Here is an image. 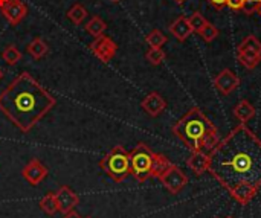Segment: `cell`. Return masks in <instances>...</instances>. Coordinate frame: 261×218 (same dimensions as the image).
I'll return each mask as SVG.
<instances>
[{"mask_svg": "<svg viewBox=\"0 0 261 218\" xmlns=\"http://www.w3.org/2000/svg\"><path fill=\"white\" fill-rule=\"evenodd\" d=\"M28 53L34 58V60H41L43 57L47 55L49 52V46L46 44V41L41 37H35L26 47Z\"/></svg>", "mask_w": 261, "mask_h": 218, "instance_id": "e0dca14e", "label": "cell"}, {"mask_svg": "<svg viewBox=\"0 0 261 218\" xmlns=\"http://www.w3.org/2000/svg\"><path fill=\"white\" fill-rule=\"evenodd\" d=\"M55 199H57V206H58V212H61L63 215L73 211L78 203H80V197L66 185L60 186L58 191L55 193Z\"/></svg>", "mask_w": 261, "mask_h": 218, "instance_id": "30bf717a", "label": "cell"}, {"mask_svg": "<svg viewBox=\"0 0 261 218\" xmlns=\"http://www.w3.org/2000/svg\"><path fill=\"white\" fill-rule=\"evenodd\" d=\"M89 49L90 52L104 64H107L109 61L113 60V57L116 55L118 52V44L107 35H99L96 37L90 44H89Z\"/></svg>", "mask_w": 261, "mask_h": 218, "instance_id": "52a82bcc", "label": "cell"}, {"mask_svg": "<svg viewBox=\"0 0 261 218\" xmlns=\"http://www.w3.org/2000/svg\"><path fill=\"white\" fill-rule=\"evenodd\" d=\"M257 12L260 14V17H261V2H260V6H258V9H257Z\"/></svg>", "mask_w": 261, "mask_h": 218, "instance_id": "1f68e13d", "label": "cell"}, {"mask_svg": "<svg viewBox=\"0 0 261 218\" xmlns=\"http://www.w3.org/2000/svg\"><path fill=\"white\" fill-rule=\"evenodd\" d=\"M2 58H3V61H5L8 66H15V64L21 60V52L17 49V46L9 44V46H6V47L3 49Z\"/></svg>", "mask_w": 261, "mask_h": 218, "instance_id": "44dd1931", "label": "cell"}, {"mask_svg": "<svg viewBox=\"0 0 261 218\" xmlns=\"http://www.w3.org/2000/svg\"><path fill=\"white\" fill-rule=\"evenodd\" d=\"M173 133L190 151H210L219 142L217 127L197 107L191 108L173 125Z\"/></svg>", "mask_w": 261, "mask_h": 218, "instance_id": "3957f363", "label": "cell"}, {"mask_svg": "<svg viewBox=\"0 0 261 218\" xmlns=\"http://www.w3.org/2000/svg\"><path fill=\"white\" fill-rule=\"evenodd\" d=\"M2 78H3V70L0 69V79H2Z\"/></svg>", "mask_w": 261, "mask_h": 218, "instance_id": "d6a6232c", "label": "cell"}, {"mask_svg": "<svg viewBox=\"0 0 261 218\" xmlns=\"http://www.w3.org/2000/svg\"><path fill=\"white\" fill-rule=\"evenodd\" d=\"M237 58L249 70H254L261 63V53L251 50V49H246V47H240V46L237 49Z\"/></svg>", "mask_w": 261, "mask_h": 218, "instance_id": "9a60e30c", "label": "cell"}, {"mask_svg": "<svg viewBox=\"0 0 261 218\" xmlns=\"http://www.w3.org/2000/svg\"><path fill=\"white\" fill-rule=\"evenodd\" d=\"M145 58H147V61H148L151 66H159V64H162V63L165 61L167 53H165V50L161 49V47H150V49L147 50V53H145Z\"/></svg>", "mask_w": 261, "mask_h": 218, "instance_id": "7402d4cb", "label": "cell"}, {"mask_svg": "<svg viewBox=\"0 0 261 218\" xmlns=\"http://www.w3.org/2000/svg\"><path fill=\"white\" fill-rule=\"evenodd\" d=\"M130 174L139 182L144 183L148 179H159L161 174L171 165L167 156L154 153L147 144L139 142L130 153Z\"/></svg>", "mask_w": 261, "mask_h": 218, "instance_id": "277c9868", "label": "cell"}, {"mask_svg": "<svg viewBox=\"0 0 261 218\" xmlns=\"http://www.w3.org/2000/svg\"><path fill=\"white\" fill-rule=\"evenodd\" d=\"M63 218H83L75 209L73 211H70V212H67V214H64V217Z\"/></svg>", "mask_w": 261, "mask_h": 218, "instance_id": "f546056e", "label": "cell"}, {"mask_svg": "<svg viewBox=\"0 0 261 218\" xmlns=\"http://www.w3.org/2000/svg\"><path fill=\"white\" fill-rule=\"evenodd\" d=\"M38 206L41 208V211L47 215H55L58 212V206H57V199H55V193H47L46 196H43L38 202Z\"/></svg>", "mask_w": 261, "mask_h": 218, "instance_id": "d6986e66", "label": "cell"}, {"mask_svg": "<svg viewBox=\"0 0 261 218\" xmlns=\"http://www.w3.org/2000/svg\"><path fill=\"white\" fill-rule=\"evenodd\" d=\"M47 174H49V170L38 159H31L21 170V177L32 186L40 185L46 179Z\"/></svg>", "mask_w": 261, "mask_h": 218, "instance_id": "9c48e42d", "label": "cell"}, {"mask_svg": "<svg viewBox=\"0 0 261 218\" xmlns=\"http://www.w3.org/2000/svg\"><path fill=\"white\" fill-rule=\"evenodd\" d=\"M145 41L150 44V47H162V46L167 43V37L164 35L162 31L153 29V31L145 37Z\"/></svg>", "mask_w": 261, "mask_h": 218, "instance_id": "603a6c76", "label": "cell"}, {"mask_svg": "<svg viewBox=\"0 0 261 218\" xmlns=\"http://www.w3.org/2000/svg\"><path fill=\"white\" fill-rule=\"evenodd\" d=\"M240 47H246V49H251V50H255V52H258L261 53V43L260 40L255 37V35H248L240 44H239Z\"/></svg>", "mask_w": 261, "mask_h": 218, "instance_id": "484cf974", "label": "cell"}, {"mask_svg": "<svg viewBox=\"0 0 261 218\" xmlns=\"http://www.w3.org/2000/svg\"><path fill=\"white\" fill-rule=\"evenodd\" d=\"M87 9L81 5V3H75L67 12H66V17L73 23V24H81L86 17H87Z\"/></svg>", "mask_w": 261, "mask_h": 218, "instance_id": "ffe728a7", "label": "cell"}, {"mask_svg": "<svg viewBox=\"0 0 261 218\" xmlns=\"http://www.w3.org/2000/svg\"><path fill=\"white\" fill-rule=\"evenodd\" d=\"M174 2H176V3H177V5H182V3H184V2H185V0H174Z\"/></svg>", "mask_w": 261, "mask_h": 218, "instance_id": "4dcf8cb0", "label": "cell"}, {"mask_svg": "<svg viewBox=\"0 0 261 218\" xmlns=\"http://www.w3.org/2000/svg\"><path fill=\"white\" fill-rule=\"evenodd\" d=\"M170 32H171V35H173L177 41L184 43V41L193 34V29H191V26H190L188 18L184 17V15H180V17H177V18L170 24Z\"/></svg>", "mask_w": 261, "mask_h": 218, "instance_id": "5bb4252c", "label": "cell"}, {"mask_svg": "<svg viewBox=\"0 0 261 218\" xmlns=\"http://www.w3.org/2000/svg\"><path fill=\"white\" fill-rule=\"evenodd\" d=\"M99 167L112 180H115L116 183H121L130 176L128 151L122 145H116L104 156V159H101Z\"/></svg>", "mask_w": 261, "mask_h": 218, "instance_id": "5b68a950", "label": "cell"}, {"mask_svg": "<svg viewBox=\"0 0 261 218\" xmlns=\"http://www.w3.org/2000/svg\"><path fill=\"white\" fill-rule=\"evenodd\" d=\"M187 167L196 176L205 174L210 168V154L206 151H191V156L187 160Z\"/></svg>", "mask_w": 261, "mask_h": 218, "instance_id": "4fadbf2b", "label": "cell"}, {"mask_svg": "<svg viewBox=\"0 0 261 218\" xmlns=\"http://www.w3.org/2000/svg\"><path fill=\"white\" fill-rule=\"evenodd\" d=\"M208 154L210 174L236 202L251 203L261 188L260 138L246 124H239Z\"/></svg>", "mask_w": 261, "mask_h": 218, "instance_id": "6da1fadb", "label": "cell"}, {"mask_svg": "<svg viewBox=\"0 0 261 218\" xmlns=\"http://www.w3.org/2000/svg\"><path fill=\"white\" fill-rule=\"evenodd\" d=\"M86 218H92V217H86Z\"/></svg>", "mask_w": 261, "mask_h": 218, "instance_id": "e575fe53", "label": "cell"}, {"mask_svg": "<svg viewBox=\"0 0 261 218\" xmlns=\"http://www.w3.org/2000/svg\"><path fill=\"white\" fill-rule=\"evenodd\" d=\"M55 105L57 98L29 72H21L0 93L2 113L24 134L29 133Z\"/></svg>", "mask_w": 261, "mask_h": 218, "instance_id": "7a4b0ae2", "label": "cell"}, {"mask_svg": "<svg viewBox=\"0 0 261 218\" xmlns=\"http://www.w3.org/2000/svg\"><path fill=\"white\" fill-rule=\"evenodd\" d=\"M260 2L261 0H246L245 8H243V11H242V12H245L246 15H252V14H255V12H257V9H258V6H260Z\"/></svg>", "mask_w": 261, "mask_h": 218, "instance_id": "4316f807", "label": "cell"}, {"mask_svg": "<svg viewBox=\"0 0 261 218\" xmlns=\"http://www.w3.org/2000/svg\"><path fill=\"white\" fill-rule=\"evenodd\" d=\"M188 21H190V26H191V29H193V32H200L202 31V28L208 23V20L205 18V15L202 14V12H199V11H196L190 18H188Z\"/></svg>", "mask_w": 261, "mask_h": 218, "instance_id": "cb8c5ba5", "label": "cell"}, {"mask_svg": "<svg viewBox=\"0 0 261 218\" xmlns=\"http://www.w3.org/2000/svg\"><path fill=\"white\" fill-rule=\"evenodd\" d=\"M0 11L12 26H17L28 15V6L21 0H0Z\"/></svg>", "mask_w": 261, "mask_h": 218, "instance_id": "ba28073f", "label": "cell"}, {"mask_svg": "<svg viewBox=\"0 0 261 218\" xmlns=\"http://www.w3.org/2000/svg\"><path fill=\"white\" fill-rule=\"evenodd\" d=\"M110 2H112V3H118L119 0H110Z\"/></svg>", "mask_w": 261, "mask_h": 218, "instance_id": "836d02e7", "label": "cell"}, {"mask_svg": "<svg viewBox=\"0 0 261 218\" xmlns=\"http://www.w3.org/2000/svg\"><path fill=\"white\" fill-rule=\"evenodd\" d=\"M141 107H142V110H144L147 115H150L151 118H158V116H159L161 113H164V110L167 108V101H165V98H164L161 93L151 92V93H148V95L142 99Z\"/></svg>", "mask_w": 261, "mask_h": 218, "instance_id": "7c38bea8", "label": "cell"}, {"mask_svg": "<svg viewBox=\"0 0 261 218\" xmlns=\"http://www.w3.org/2000/svg\"><path fill=\"white\" fill-rule=\"evenodd\" d=\"M208 2H210V5L214 6L217 11L223 9V8L226 6V3H228V0H208Z\"/></svg>", "mask_w": 261, "mask_h": 218, "instance_id": "f1b7e54d", "label": "cell"}, {"mask_svg": "<svg viewBox=\"0 0 261 218\" xmlns=\"http://www.w3.org/2000/svg\"><path fill=\"white\" fill-rule=\"evenodd\" d=\"M234 116L240 121V124H246V122H249L251 119L255 118V107L249 101L242 99L234 107Z\"/></svg>", "mask_w": 261, "mask_h": 218, "instance_id": "2e32d148", "label": "cell"}, {"mask_svg": "<svg viewBox=\"0 0 261 218\" xmlns=\"http://www.w3.org/2000/svg\"><path fill=\"white\" fill-rule=\"evenodd\" d=\"M106 29H107V23L101 18V17H98V15H93L87 23H86V31L92 35V37H99V35H102L104 32H106Z\"/></svg>", "mask_w": 261, "mask_h": 218, "instance_id": "ac0fdd59", "label": "cell"}, {"mask_svg": "<svg viewBox=\"0 0 261 218\" xmlns=\"http://www.w3.org/2000/svg\"><path fill=\"white\" fill-rule=\"evenodd\" d=\"M159 180H161V183L165 186V189H167L170 194H173V196L179 194V193L187 186V183H188L187 174H185L177 165H174V164H171V165L161 174Z\"/></svg>", "mask_w": 261, "mask_h": 218, "instance_id": "8992f818", "label": "cell"}, {"mask_svg": "<svg viewBox=\"0 0 261 218\" xmlns=\"http://www.w3.org/2000/svg\"><path fill=\"white\" fill-rule=\"evenodd\" d=\"M245 3H246V0H228L226 6L229 9L236 11V12H242L243 8H245Z\"/></svg>", "mask_w": 261, "mask_h": 218, "instance_id": "83f0119b", "label": "cell"}, {"mask_svg": "<svg viewBox=\"0 0 261 218\" xmlns=\"http://www.w3.org/2000/svg\"><path fill=\"white\" fill-rule=\"evenodd\" d=\"M199 35L206 41V43H211V41H214L217 37H219V29L213 24V23H206L203 28H202V31L199 32Z\"/></svg>", "mask_w": 261, "mask_h": 218, "instance_id": "d4e9b609", "label": "cell"}, {"mask_svg": "<svg viewBox=\"0 0 261 218\" xmlns=\"http://www.w3.org/2000/svg\"><path fill=\"white\" fill-rule=\"evenodd\" d=\"M226 218H232V217H226Z\"/></svg>", "mask_w": 261, "mask_h": 218, "instance_id": "d590c367", "label": "cell"}, {"mask_svg": "<svg viewBox=\"0 0 261 218\" xmlns=\"http://www.w3.org/2000/svg\"><path fill=\"white\" fill-rule=\"evenodd\" d=\"M214 86L222 95L226 96V95H231L240 86V78L231 69H223L214 78Z\"/></svg>", "mask_w": 261, "mask_h": 218, "instance_id": "8fae6325", "label": "cell"}]
</instances>
